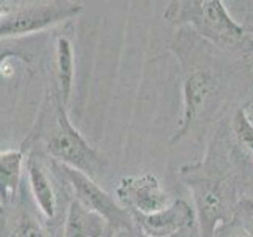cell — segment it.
Masks as SVG:
<instances>
[{
	"label": "cell",
	"instance_id": "cell-5",
	"mask_svg": "<svg viewBox=\"0 0 253 237\" xmlns=\"http://www.w3.org/2000/svg\"><path fill=\"white\" fill-rule=\"evenodd\" d=\"M81 11V3L68 0L42 3L19 2L13 13L0 19V40H19L21 37L51 29L76 18Z\"/></svg>",
	"mask_w": 253,
	"mask_h": 237
},
{
	"label": "cell",
	"instance_id": "cell-22",
	"mask_svg": "<svg viewBox=\"0 0 253 237\" xmlns=\"http://www.w3.org/2000/svg\"><path fill=\"white\" fill-rule=\"evenodd\" d=\"M250 118H252V122H253V116H250Z\"/></svg>",
	"mask_w": 253,
	"mask_h": 237
},
{
	"label": "cell",
	"instance_id": "cell-15",
	"mask_svg": "<svg viewBox=\"0 0 253 237\" xmlns=\"http://www.w3.org/2000/svg\"><path fill=\"white\" fill-rule=\"evenodd\" d=\"M8 59H18L26 65H34V52L21 40H0V67Z\"/></svg>",
	"mask_w": 253,
	"mask_h": 237
},
{
	"label": "cell",
	"instance_id": "cell-1",
	"mask_svg": "<svg viewBox=\"0 0 253 237\" xmlns=\"http://www.w3.org/2000/svg\"><path fill=\"white\" fill-rule=\"evenodd\" d=\"M35 146L42 147L55 163L81 171L93 180L108 169L105 157L98 154L71 123L55 84L47 87L37 120L24 139L21 150L27 154Z\"/></svg>",
	"mask_w": 253,
	"mask_h": 237
},
{
	"label": "cell",
	"instance_id": "cell-6",
	"mask_svg": "<svg viewBox=\"0 0 253 237\" xmlns=\"http://www.w3.org/2000/svg\"><path fill=\"white\" fill-rule=\"evenodd\" d=\"M55 166H57V172L62 179L73 190L75 199L105 220V223L114 234L128 231L131 228V213L124 205L117 204L114 198H111L105 190L95 184L93 179L85 176L81 171L70 168V166L60 163H55Z\"/></svg>",
	"mask_w": 253,
	"mask_h": 237
},
{
	"label": "cell",
	"instance_id": "cell-10",
	"mask_svg": "<svg viewBox=\"0 0 253 237\" xmlns=\"http://www.w3.org/2000/svg\"><path fill=\"white\" fill-rule=\"evenodd\" d=\"M71 26L60 30V34L55 35V87L63 101V105L68 108L71 100V92L75 85V41Z\"/></svg>",
	"mask_w": 253,
	"mask_h": 237
},
{
	"label": "cell",
	"instance_id": "cell-19",
	"mask_svg": "<svg viewBox=\"0 0 253 237\" xmlns=\"http://www.w3.org/2000/svg\"><path fill=\"white\" fill-rule=\"evenodd\" d=\"M103 237H114V233L111 231V229H108V233H106L105 236H103Z\"/></svg>",
	"mask_w": 253,
	"mask_h": 237
},
{
	"label": "cell",
	"instance_id": "cell-4",
	"mask_svg": "<svg viewBox=\"0 0 253 237\" xmlns=\"http://www.w3.org/2000/svg\"><path fill=\"white\" fill-rule=\"evenodd\" d=\"M188 188L193 195L195 215L200 223L201 237H215L218 225H225L234 218L236 192L228 177L218 179L211 176L188 177Z\"/></svg>",
	"mask_w": 253,
	"mask_h": 237
},
{
	"label": "cell",
	"instance_id": "cell-17",
	"mask_svg": "<svg viewBox=\"0 0 253 237\" xmlns=\"http://www.w3.org/2000/svg\"><path fill=\"white\" fill-rule=\"evenodd\" d=\"M245 113H247L249 116H250V114L253 116V100H250V101H249V105L245 106Z\"/></svg>",
	"mask_w": 253,
	"mask_h": 237
},
{
	"label": "cell",
	"instance_id": "cell-12",
	"mask_svg": "<svg viewBox=\"0 0 253 237\" xmlns=\"http://www.w3.org/2000/svg\"><path fill=\"white\" fill-rule=\"evenodd\" d=\"M24 155L26 154L21 149L0 152V204L5 210L18 199Z\"/></svg>",
	"mask_w": 253,
	"mask_h": 237
},
{
	"label": "cell",
	"instance_id": "cell-13",
	"mask_svg": "<svg viewBox=\"0 0 253 237\" xmlns=\"http://www.w3.org/2000/svg\"><path fill=\"white\" fill-rule=\"evenodd\" d=\"M5 237H49V231L32 212L18 210L8 220Z\"/></svg>",
	"mask_w": 253,
	"mask_h": 237
},
{
	"label": "cell",
	"instance_id": "cell-20",
	"mask_svg": "<svg viewBox=\"0 0 253 237\" xmlns=\"http://www.w3.org/2000/svg\"><path fill=\"white\" fill-rule=\"evenodd\" d=\"M3 213H5V209L2 207V204H0V218L3 217Z\"/></svg>",
	"mask_w": 253,
	"mask_h": 237
},
{
	"label": "cell",
	"instance_id": "cell-7",
	"mask_svg": "<svg viewBox=\"0 0 253 237\" xmlns=\"http://www.w3.org/2000/svg\"><path fill=\"white\" fill-rule=\"evenodd\" d=\"M116 196L130 213L139 215L160 212L172 202L152 172L122 177L116 187Z\"/></svg>",
	"mask_w": 253,
	"mask_h": 237
},
{
	"label": "cell",
	"instance_id": "cell-2",
	"mask_svg": "<svg viewBox=\"0 0 253 237\" xmlns=\"http://www.w3.org/2000/svg\"><path fill=\"white\" fill-rule=\"evenodd\" d=\"M163 18L171 26L193 27L196 35L225 52L242 59L253 52V35L229 14L221 0H172Z\"/></svg>",
	"mask_w": 253,
	"mask_h": 237
},
{
	"label": "cell",
	"instance_id": "cell-3",
	"mask_svg": "<svg viewBox=\"0 0 253 237\" xmlns=\"http://www.w3.org/2000/svg\"><path fill=\"white\" fill-rule=\"evenodd\" d=\"M171 47L182 65V117L169 144L187 138L200 118L206 114L220 92V79L211 65L193 57L188 46L176 37Z\"/></svg>",
	"mask_w": 253,
	"mask_h": 237
},
{
	"label": "cell",
	"instance_id": "cell-14",
	"mask_svg": "<svg viewBox=\"0 0 253 237\" xmlns=\"http://www.w3.org/2000/svg\"><path fill=\"white\" fill-rule=\"evenodd\" d=\"M233 133L245 154L253 158V122L245 109H237L233 118Z\"/></svg>",
	"mask_w": 253,
	"mask_h": 237
},
{
	"label": "cell",
	"instance_id": "cell-16",
	"mask_svg": "<svg viewBox=\"0 0 253 237\" xmlns=\"http://www.w3.org/2000/svg\"><path fill=\"white\" fill-rule=\"evenodd\" d=\"M234 217L239 218L245 231L253 236V199L245 198V199H241L237 202Z\"/></svg>",
	"mask_w": 253,
	"mask_h": 237
},
{
	"label": "cell",
	"instance_id": "cell-18",
	"mask_svg": "<svg viewBox=\"0 0 253 237\" xmlns=\"http://www.w3.org/2000/svg\"><path fill=\"white\" fill-rule=\"evenodd\" d=\"M139 237H147V236H144V234H141V233H139ZM171 237H187V234H185V231H184V233L174 234V236H171Z\"/></svg>",
	"mask_w": 253,
	"mask_h": 237
},
{
	"label": "cell",
	"instance_id": "cell-9",
	"mask_svg": "<svg viewBox=\"0 0 253 237\" xmlns=\"http://www.w3.org/2000/svg\"><path fill=\"white\" fill-rule=\"evenodd\" d=\"M26 168L30 193L34 196L37 207L44 220L52 221L59 209V195L42 155L38 152H29Z\"/></svg>",
	"mask_w": 253,
	"mask_h": 237
},
{
	"label": "cell",
	"instance_id": "cell-8",
	"mask_svg": "<svg viewBox=\"0 0 253 237\" xmlns=\"http://www.w3.org/2000/svg\"><path fill=\"white\" fill-rule=\"evenodd\" d=\"M131 218L147 237H171L187 231L196 221L195 210L184 199H174L168 207L150 215L131 213Z\"/></svg>",
	"mask_w": 253,
	"mask_h": 237
},
{
	"label": "cell",
	"instance_id": "cell-11",
	"mask_svg": "<svg viewBox=\"0 0 253 237\" xmlns=\"http://www.w3.org/2000/svg\"><path fill=\"white\" fill-rule=\"evenodd\" d=\"M108 225L105 220L98 217L79 202L78 199H71L65 221H63V236L62 237H103L108 233Z\"/></svg>",
	"mask_w": 253,
	"mask_h": 237
},
{
	"label": "cell",
	"instance_id": "cell-21",
	"mask_svg": "<svg viewBox=\"0 0 253 237\" xmlns=\"http://www.w3.org/2000/svg\"><path fill=\"white\" fill-rule=\"evenodd\" d=\"M247 30L250 32V34H252V35H253V24H252V26H250V27H247Z\"/></svg>",
	"mask_w": 253,
	"mask_h": 237
}]
</instances>
